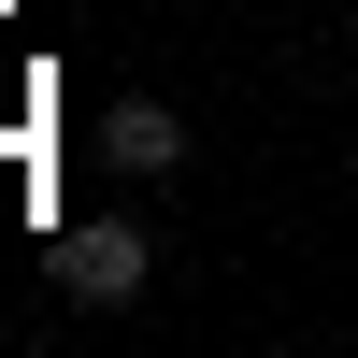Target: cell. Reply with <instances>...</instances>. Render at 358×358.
I'll list each match as a JSON object with an SVG mask.
<instances>
[{"label": "cell", "instance_id": "obj_1", "mask_svg": "<svg viewBox=\"0 0 358 358\" xmlns=\"http://www.w3.org/2000/svg\"><path fill=\"white\" fill-rule=\"evenodd\" d=\"M57 287H72V301H143V287H158V244H143V215H72L57 229Z\"/></svg>", "mask_w": 358, "mask_h": 358}, {"label": "cell", "instance_id": "obj_2", "mask_svg": "<svg viewBox=\"0 0 358 358\" xmlns=\"http://www.w3.org/2000/svg\"><path fill=\"white\" fill-rule=\"evenodd\" d=\"M101 158L129 172V187H158V172H187V115L172 101H115L101 115Z\"/></svg>", "mask_w": 358, "mask_h": 358}]
</instances>
